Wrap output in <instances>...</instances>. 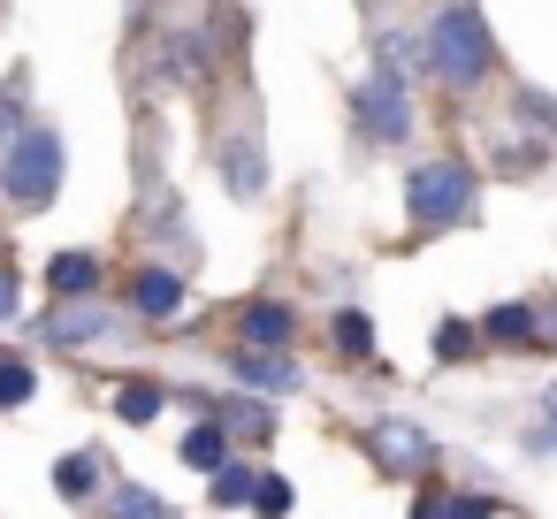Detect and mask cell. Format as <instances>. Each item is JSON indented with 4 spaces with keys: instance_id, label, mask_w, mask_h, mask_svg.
Returning a JSON list of instances; mask_svg holds the SVG:
<instances>
[{
    "instance_id": "6da1fadb",
    "label": "cell",
    "mask_w": 557,
    "mask_h": 519,
    "mask_svg": "<svg viewBox=\"0 0 557 519\" xmlns=\"http://www.w3.org/2000/svg\"><path fill=\"white\" fill-rule=\"evenodd\" d=\"M428 70L443 85H458V92H473L496 70V39H488V24H481L473 0H443V9L428 16Z\"/></svg>"
},
{
    "instance_id": "7a4b0ae2",
    "label": "cell",
    "mask_w": 557,
    "mask_h": 519,
    "mask_svg": "<svg viewBox=\"0 0 557 519\" xmlns=\"http://www.w3.org/2000/svg\"><path fill=\"white\" fill-rule=\"evenodd\" d=\"M62 169H70V153H62V131H16V146H9V161H0V191H9V207H24V214H39L54 191H62Z\"/></svg>"
},
{
    "instance_id": "3957f363",
    "label": "cell",
    "mask_w": 557,
    "mask_h": 519,
    "mask_svg": "<svg viewBox=\"0 0 557 519\" xmlns=\"http://www.w3.org/2000/svg\"><path fill=\"white\" fill-rule=\"evenodd\" d=\"M473 199H481V184H473L466 161H420V169L405 176V214H412V230H450V222L473 214Z\"/></svg>"
},
{
    "instance_id": "277c9868",
    "label": "cell",
    "mask_w": 557,
    "mask_h": 519,
    "mask_svg": "<svg viewBox=\"0 0 557 519\" xmlns=\"http://www.w3.org/2000/svg\"><path fill=\"white\" fill-rule=\"evenodd\" d=\"M359 138L367 146H405L412 138V92H405V70L397 62H374L367 85H359Z\"/></svg>"
},
{
    "instance_id": "5b68a950",
    "label": "cell",
    "mask_w": 557,
    "mask_h": 519,
    "mask_svg": "<svg viewBox=\"0 0 557 519\" xmlns=\"http://www.w3.org/2000/svg\"><path fill=\"white\" fill-rule=\"evenodd\" d=\"M367 458H374L382 473L412 481V473L435 466V435H428L420 420H367Z\"/></svg>"
},
{
    "instance_id": "8992f818",
    "label": "cell",
    "mask_w": 557,
    "mask_h": 519,
    "mask_svg": "<svg viewBox=\"0 0 557 519\" xmlns=\"http://www.w3.org/2000/svg\"><path fill=\"white\" fill-rule=\"evenodd\" d=\"M298 336V313L283 306V298H252L245 313H237V351H283Z\"/></svg>"
},
{
    "instance_id": "52a82bcc",
    "label": "cell",
    "mask_w": 557,
    "mask_h": 519,
    "mask_svg": "<svg viewBox=\"0 0 557 519\" xmlns=\"http://www.w3.org/2000/svg\"><path fill=\"white\" fill-rule=\"evenodd\" d=\"M230 382H237V390H252V397H290L306 374H298L283 351H230Z\"/></svg>"
},
{
    "instance_id": "ba28073f",
    "label": "cell",
    "mask_w": 557,
    "mask_h": 519,
    "mask_svg": "<svg viewBox=\"0 0 557 519\" xmlns=\"http://www.w3.org/2000/svg\"><path fill=\"white\" fill-rule=\"evenodd\" d=\"M131 306H138L146 321H176V313H191V291H184L176 268H138V275H131Z\"/></svg>"
},
{
    "instance_id": "9c48e42d",
    "label": "cell",
    "mask_w": 557,
    "mask_h": 519,
    "mask_svg": "<svg viewBox=\"0 0 557 519\" xmlns=\"http://www.w3.org/2000/svg\"><path fill=\"white\" fill-rule=\"evenodd\" d=\"M222 184H230L237 199H260V191H268V146H260V138H230V146H222Z\"/></svg>"
},
{
    "instance_id": "30bf717a",
    "label": "cell",
    "mask_w": 557,
    "mask_h": 519,
    "mask_svg": "<svg viewBox=\"0 0 557 519\" xmlns=\"http://www.w3.org/2000/svg\"><path fill=\"white\" fill-rule=\"evenodd\" d=\"M92 283H100V260H92V252H54V260H47V291H54V298L85 306Z\"/></svg>"
},
{
    "instance_id": "8fae6325",
    "label": "cell",
    "mask_w": 557,
    "mask_h": 519,
    "mask_svg": "<svg viewBox=\"0 0 557 519\" xmlns=\"http://www.w3.org/2000/svg\"><path fill=\"white\" fill-rule=\"evenodd\" d=\"M100 329H115V313H108V306H62V313H47V321H39V336H47V344H92Z\"/></svg>"
},
{
    "instance_id": "7c38bea8",
    "label": "cell",
    "mask_w": 557,
    "mask_h": 519,
    "mask_svg": "<svg viewBox=\"0 0 557 519\" xmlns=\"http://www.w3.org/2000/svg\"><path fill=\"white\" fill-rule=\"evenodd\" d=\"M100 481H108L100 450H70V458H54V489H62V504H92Z\"/></svg>"
},
{
    "instance_id": "4fadbf2b",
    "label": "cell",
    "mask_w": 557,
    "mask_h": 519,
    "mask_svg": "<svg viewBox=\"0 0 557 519\" xmlns=\"http://www.w3.org/2000/svg\"><path fill=\"white\" fill-rule=\"evenodd\" d=\"M176 458H184V466H199V473H222V466H230V428H222V420H199V428H184Z\"/></svg>"
},
{
    "instance_id": "5bb4252c",
    "label": "cell",
    "mask_w": 557,
    "mask_h": 519,
    "mask_svg": "<svg viewBox=\"0 0 557 519\" xmlns=\"http://www.w3.org/2000/svg\"><path fill=\"white\" fill-rule=\"evenodd\" d=\"M481 336H488V344H534V336H542V313L519 306V298H511V306H488V313H481Z\"/></svg>"
},
{
    "instance_id": "9a60e30c",
    "label": "cell",
    "mask_w": 557,
    "mask_h": 519,
    "mask_svg": "<svg viewBox=\"0 0 557 519\" xmlns=\"http://www.w3.org/2000/svg\"><path fill=\"white\" fill-rule=\"evenodd\" d=\"M161 62H169V77H184V85H207V39H199V32H176V39L161 47Z\"/></svg>"
},
{
    "instance_id": "2e32d148",
    "label": "cell",
    "mask_w": 557,
    "mask_h": 519,
    "mask_svg": "<svg viewBox=\"0 0 557 519\" xmlns=\"http://www.w3.org/2000/svg\"><path fill=\"white\" fill-rule=\"evenodd\" d=\"M108 519H176L146 481H115V496H108Z\"/></svg>"
},
{
    "instance_id": "e0dca14e",
    "label": "cell",
    "mask_w": 557,
    "mask_h": 519,
    "mask_svg": "<svg viewBox=\"0 0 557 519\" xmlns=\"http://www.w3.org/2000/svg\"><path fill=\"white\" fill-rule=\"evenodd\" d=\"M161 405H169V397H161V382H123V390H115V412H123L131 428H153V420H161Z\"/></svg>"
},
{
    "instance_id": "ac0fdd59",
    "label": "cell",
    "mask_w": 557,
    "mask_h": 519,
    "mask_svg": "<svg viewBox=\"0 0 557 519\" xmlns=\"http://www.w3.org/2000/svg\"><path fill=\"white\" fill-rule=\"evenodd\" d=\"M222 428H230V435H252V443H268V435H275V412H268L260 397H245V405H222Z\"/></svg>"
},
{
    "instance_id": "d6986e66",
    "label": "cell",
    "mask_w": 557,
    "mask_h": 519,
    "mask_svg": "<svg viewBox=\"0 0 557 519\" xmlns=\"http://www.w3.org/2000/svg\"><path fill=\"white\" fill-rule=\"evenodd\" d=\"M252 489H260V473H252V466H222L207 496H214L222 511H245V504H252Z\"/></svg>"
},
{
    "instance_id": "ffe728a7",
    "label": "cell",
    "mask_w": 557,
    "mask_h": 519,
    "mask_svg": "<svg viewBox=\"0 0 557 519\" xmlns=\"http://www.w3.org/2000/svg\"><path fill=\"white\" fill-rule=\"evenodd\" d=\"M32 397H39L32 359H0V412H16V405H32Z\"/></svg>"
},
{
    "instance_id": "44dd1931",
    "label": "cell",
    "mask_w": 557,
    "mask_h": 519,
    "mask_svg": "<svg viewBox=\"0 0 557 519\" xmlns=\"http://www.w3.org/2000/svg\"><path fill=\"white\" fill-rule=\"evenodd\" d=\"M336 351H351V359H367V351H374V321H367L359 306H344V313H336Z\"/></svg>"
},
{
    "instance_id": "7402d4cb",
    "label": "cell",
    "mask_w": 557,
    "mask_h": 519,
    "mask_svg": "<svg viewBox=\"0 0 557 519\" xmlns=\"http://www.w3.org/2000/svg\"><path fill=\"white\" fill-rule=\"evenodd\" d=\"M290 504H298V496H290V481H283V473H260V489H252V511H260V519H283Z\"/></svg>"
},
{
    "instance_id": "603a6c76",
    "label": "cell",
    "mask_w": 557,
    "mask_h": 519,
    "mask_svg": "<svg viewBox=\"0 0 557 519\" xmlns=\"http://www.w3.org/2000/svg\"><path fill=\"white\" fill-rule=\"evenodd\" d=\"M504 504L496 496H481V489H458V496H443V519H496Z\"/></svg>"
},
{
    "instance_id": "cb8c5ba5",
    "label": "cell",
    "mask_w": 557,
    "mask_h": 519,
    "mask_svg": "<svg viewBox=\"0 0 557 519\" xmlns=\"http://www.w3.org/2000/svg\"><path fill=\"white\" fill-rule=\"evenodd\" d=\"M466 344H473L466 321H443V329H435V351H443V359H466Z\"/></svg>"
},
{
    "instance_id": "d4e9b609",
    "label": "cell",
    "mask_w": 557,
    "mask_h": 519,
    "mask_svg": "<svg viewBox=\"0 0 557 519\" xmlns=\"http://www.w3.org/2000/svg\"><path fill=\"white\" fill-rule=\"evenodd\" d=\"M16 131H24V115H16V92H0V138L16 146Z\"/></svg>"
},
{
    "instance_id": "484cf974",
    "label": "cell",
    "mask_w": 557,
    "mask_h": 519,
    "mask_svg": "<svg viewBox=\"0 0 557 519\" xmlns=\"http://www.w3.org/2000/svg\"><path fill=\"white\" fill-rule=\"evenodd\" d=\"M412 519H443V496L428 489V496H412Z\"/></svg>"
},
{
    "instance_id": "4316f807",
    "label": "cell",
    "mask_w": 557,
    "mask_h": 519,
    "mask_svg": "<svg viewBox=\"0 0 557 519\" xmlns=\"http://www.w3.org/2000/svg\"><path fill=\"white\" fill-rule=\"evenodd\" d=\"M9 313H16V275L0 268V321H9Z\"/></svg>"
},
{
    "instance_id": "83f0119b",
    "label": "cell",
    "mask_w": 557,
    "mask_h": 519,
    "mask_svg": "<svg viewBox=\"0 0 557 519\" xmlns=\"http://www.w3.org/2000/svg\"><path fill=\"white\" fill-rule=\"evenodd\" d=\"M542 428H557V382L542 390Z\"/></svg>"
},
{
    "instance_id": "f1b7e54d",
    "label": "cell",
    "mask_w": 557,
    "mask_h": 519,
    "mask_svg": "<svg viewBox=\"0 0 557 519\" xmlns=\"http://www.w3.org/2000/svg\"><path fill=\"white\" fill-rule=\"evenodd\" d=\"M534 313H542V336H557V298H549V306H534Z\"/></svg>"
}]
</instances>
